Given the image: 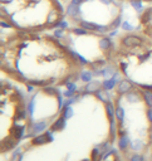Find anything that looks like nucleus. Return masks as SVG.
Here are the masks:
<instances>
[{
	"label": "nucleus",
	"mask_w": 152,
	"mask_h": 161,
	"mask_svg": "<svg viewBox=\"0 0 152 161\" xmlns=\"http://www.w3.org/2000/svg\"><path fill=\"white\" fill-rule=\"evenodd\" d=\"M128 145H129V137H128V136H122V137H119V142H118L119 148L125 150Z\"/></svg>",
	"instance_id": "7"
},
{
	"label": "nucleus",
	"mask_w": 152,
	"mask_h": 161,
	"mask_svg": "<svg viewBox=\"0 0 152 161\" xmlns=\"http://www.w3.org/2000/svg\"><path fill=\"white\" fill-rule=\"evenodd\" d=\"M99 87H101V84L98 82H93V83H88L86 90H87V92H97Z\"/></svg>",
	"instance_id": "8"
},
{
	"label": "nucleus",
	"mask_w": 152,
	"mask_h": 161,
	"mask_svg": "<svg viewBox=\"0 0 152 161\" xmlns=\"http://www.w3.org/2000/svg\"><path fill=\"white\" fill-rule=\"evenodd\" d=\"M140 29L150 39H152V4L143 5L138 15Z\"/></svg>",
	"instance_id": "3"
},
{
	"label": "nucleus",
	"mask_w": 152,
	"mask_h": 161,
	"mask_svg": "<svg viewBox=\"0 0 152 161\" xmlns=\"http://www.w3.org/2000/svg\"><path fill=\"white\" fill-rule=\"evenodd\" d=\"M84 161H88V160H84Z\"/></svg>",
	"instance_id": "14"
},
{
	"label": "nucleus",
	"mask_w": 152,
	"mask_h": 161,
	"mask_svg": "<svg viewBox=\"0 0 152 161\" xmlns=\"http://www.w3.org/2000/svg\"><path fill=\"white\" fill-rule=\"evenodd\" d=\"M80 77H82V79L84 82H89L90 79H92V73H90V72H82Z\"/></svg>",
	"instance_id": "11"
},
{
	"label": "nucleus",
	"mask_w": 152,
	"mask_h": 161,
	"mask_svg": "<svg viewBox=\"0 0 152 161\" xmlns=\"http://www.w3.org/2000/svg\"><path fill=\"white\" fill-rule=\"evenodd\" d=\"M90 156H92V161H99V159H102V154H101V151H98V148H94Z\"/></svg>",
	"instance_id": "10"
},
{
	"label": "nucleus",
	"mask_w": 152,
	"mask_h": 161,
	"mask_svg": "<svg viewBox=\"0 0 152 161\" xmlns=\"http://www.w3.org/2000/svg\"><path fill=\"white\" fill-rule=\"evenodd\" d=\"M115 86H116V79H115V78L107 79V81L103 82V88H104V90H112Z\"/></svg>",
	"instance_id": "9"
},
{
	"label": "nucleus",
	"mask_w": 152,
	"mask_h": 161,
	"mask_svg": "<svg viewBox=\"0 0 152 161\" xmlns=\"http://www.w3.org/2000/svg\"><path fill=\"white\" fill-rule=\"evenodd\" d=\"M0 13L3 24L40 33L63 25L65 8L60 0H0Z\"/></svg>",
	"instance_id": "1"
},
{
	"label": "nucleus",
	"mask_w": 152,
	"mask_h": 161,
	"mask_svg": "<svg viewBox=\"0 0 152 161\" xmlns=\"http://www.w3.org/2000/svg\"><path fill=\"white\" fill-rule=\"evenodd\" d=\"M122 4L119 0H72L65 8V18L77 28L115 35L122 23Z\"/></svg>",
	"instance_id": "2"
},
{
	"label": "nucleus",
	"mask_w": 152,
	"mask_h": 161,
	"mask_svg": "<svg viewBox=\"0 0 152 161\" xmlns=\"http://www.w3.org/2000/svg\"><path fill=\"white\" fill-rule=\"evenodd\" d=\"M52 140H53V137L50 136L49 132H47V134L43 135V136H37L34 140H33V145H42V144H45V142L52 141Z\"/></svg>",
	"instance_id": "5"
},
{
	"label": "nucleus",
	"mask_w": 152,
	"mask_h": 161,
	"mask_svg": "<svg viewBox=\"0 0 152 161\" xmlns=\"http://www.w3.org/2000/svg\"><path fill=\"white\" fill-rule=\"evenodd\" d=\"M131 161H143V157L141 155H133L131 157Z\"/></svg>",
	"instance_id": "12"
},
{
	"label": "nucleus",
	"mask_w": 152,
	"mask_h": 161,
	"mask_svg": "<svg viewBox=\"0 0 152 161\" xmlns=\"http://www.w3.org/2000/svg\"><path fill=\"white\" fill-rule=\"evenodd\" d=\"M64 125H65V119H64V117H59V119L53 123L52 131H59V130H62V128L64 127Z\"/></svg>",
	"instance_id": "6"
},
{
	"label": "nucleus",
	"mask_w": 152,
	"mask_h": 161,
	"mask_svg": "<svg viewBox=\"0 0 152 161\" xmlns=\"http://www.w3.org/2000/svg\"><path fill=\"white\" fill-rule=\"evenodd\" d=\"M62 3H69V2H72V0H60Z\"/></svg>",
	"instance_id": "13"
},
{
	"label": "nucleus",
	"mask_w": 152,
	"mask_h": 161,
	"mask_svg": "<svg viewBox=\"0 0 152 161\" xmlns=\"http://www.w3.org/2000/svg\"><path fill=\"white\" fill-rule=\"evenodd\" d=\"M122 2L123 4H131L132 6H135L137 10H141L143 5H148V4H152V0H119Z\"/></svg>",
	"instance_id": "4"
}]
</instances>
